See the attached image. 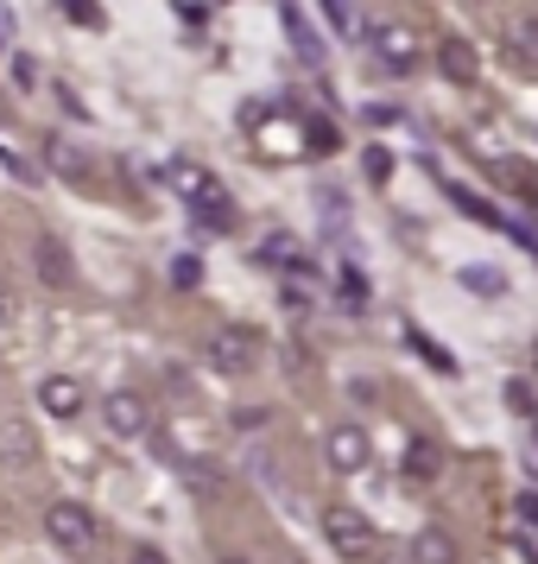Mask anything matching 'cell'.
<instances>
[{"instance_id":"9","label":"cell","mask_w":538,"mask_h":564,"mask_svg":"<svg viewBox=\"0 0 538 564\" xmlns=\"http://www.w3.org/2000/svg\"><path fill=\"white\" fill-rule=\"evenodd\" d=\"M374 52H381L386 70H411L418 64V39H411V26H381L374 32Z\"/></svg>"},{"instance_id":"24","label":"cell","mask_w":538,"mask_h":564,"mask_svg":"<svg viewBox=\"0 0 538 564\" xmlns=\"http://www.w3.org/2000/svg\"><path fill=\"white\" fill-rule=\"evenodd\" d=\"M323 13H330V20H336V26H342V32H349V7H342V0H323Z\"/></svg>"},{"instance_id":"14","label":"cell","mask_w":538,"mask_h":564,"mask_svg":"<svg viewBox=\"0 0 538 564\" xmlns=\"http://www.w3.org/2000/svg\"><path fill=\"white\" fill-rule=\"evenodd\" d=\"M39 273L52 285H70V254H64V241H52V235L39 241Z\"/></svg>"},{"instance_id":"21","label":"cell","mask_w":538,"mask_h":564,"mask_svg":"<svg viewBox=\"0 0 538 564\" xmlns=\"http://www.w3.org/2000/svg\"><path fill=\"white\" fill-rule=\"evenodd\" d=\"M342 140H336V128L330 121H310V153H336Z\"/></svg>"},{"instance_id":"4","label":"cell","mask_w":538,"mask_h":564,"mask_svg":"<svg viewBox=\"0 0 538 564\" xmlns=\"http://www.w3.org/2000/svg\"><path fill=\"white\" fill-rule=\"evenodd\" d=\"M323 533H330V545L342 552V558H355V564L381 545L374 520H367V513H355V508H330V513H323Z\"/></svg>"},{"instance_id":"11","label":"cell","mask_w":538,"mask_h":564,"mask_svg":"<svg viewBox=\"0 0 538 564\" xmlns=\"http://www.w3.org/2000/svg\"><path fill=\"white\" fill-rule=\"evenodd\" d=\"M437 70H443L450 83H475L482 64H475V52H469V39H443V45H437Z\"/></svg>"},{"instance_id":"10","label":"cell","mask_w":538,"mask_h":564,"mask_svg":"<svg viewBox=\"0 0 538 564\" xmlns=\"http://www.w3.org/2000/svg\"><path fill=\"white\" fill-rule=\"evenodd\" d=\"M45 165H52L57 178H70V184H89V178H96L89 153H83V147H70V140H45Z\"/></svg>"},{"instance_id":"7","label":"cell","mask_w":538,"mask_h":564,"mask_svg":"<svg viewBox=\"0 0 538 564\" xmlns=\"http://www.w3.org/2000/svg\"><path fill=\"white\" fill-rule=\"evenodd\" d=\"M323 457H330L336 476H355V469H367L374 444H367V432H361V425H336V432L323 437Z\"/></svg>"},{"instance_id":"6","label":"cell","mask_w":538,"mask_h":564,"mask_svg":"<svg viewBox=\"0 0 538 564\" xmlns=\"http://www.w3.org/2000/svg\"><path fill=\"white\" fill-rule=\"evenodd\" d=\"M501 52H507L519 70H532V77H538V13H532V7L507 13V26H501Z\"/></svg>"},{"instance_id":"25","label":"cell","mask_w":538,"mask_h":564,"mask_svg":"<svg viewBox=\"0 0 538 564\" xmlns=\"http://www.w3.org/2000/svg\"><path fill=\"white\" fill-rule=\"evenodd\" d=\"M133 564H172V558H165V552H153V545H146V552H133Z\"/></svg>"},{"instance_id":"15","label":"cell","mask_w":538,"mask_h":564,"mask_svg":"<svg viewBox=\"0 0 538 564\" xmlns=\"http://www.w3.org/2000/svg\"><path fill=\"white\" fill-rule=\"evenodd\" d=\"M0 451H7L13 463H32V432L20 425V419H7V425H0Z\"/></svg>"},{"instance_id":"27","label":"cell","mask_w":538,"mask_h":564,"mask_svg":"<svg viewBox=\"0 0 538 564\" xmlns=\"http://www.w3.org/2000/svg\"><path fill=\"white\" fill-rule=\"evenodd\" d=\"M0 324H13V299H0Z\"/></svg>"},{"instance_id":"22","label":"cell","mask_w":538,"mask_h":564,"mask_svg":"<svg viewBox=\"0 0 538 564\" xmlns=\"http://www.w3.org/2000/svg\"><path fill=\"white\" fill-rule=\"evenodd\" d=\"M386 172H393V159H386V153H381V147H374V153H367V178L381 184V178H386Z\"/></svg>"},{"instance_id":"28","label":"cell","mask_w":538,"mask_h":564,"mask_svg":"<svg viewBox=\"0 0 538 564\" xmlns=\"http://www.w3.org/2000/svg\"><path fill=\"white\" fill-rule=\"evenodd\" d=\"M222 564H248V558H222Z\"/></svg>"},{"instance_id":"16","label":"cell","mask_w":538,"mask_h":564,"mask_svg":"<svg viewBox=\"0 0 538 564\" xmlns=\"http://www.w3.org/2000/svg\"><path fill=\"white\" fill-rule=\"evenodd\" d=\"M367 299H374V292H367V280L349 267V273H342V305H349V311H367Z\"/></svg>"},{"instance_id":"17","label":"cell","mask_w":538,"mask_h":564,"mask_svg":"<svg viewBox=\"0 0 538 564\" xmlns=\"http://www.w3.org/2000/svg\"><path fill=\"white\" fill-rule=\"evenodd\" d=\"M260 260H273V267H298V248H292V235H273V241L260 248Z\"/></svg>"},{"instance_id":"3","label":"cell","mask_w":538,"mask_h":564,"mask_svg":"<svg viewBox=\"0 0 538 564\" xmlns=\"http://www.w3.org/2000/svg\"><path fill=\"white\" fill-rule=\"evenodd\" d=\"M204 356H209L216 375H254V368H260V336L241 330V324H229V330H216L204 343Z\"/></svg>"},{"instance_id":"5","label":"cell","mask_w":538,"mask_h":564,"mask_svg":"<svg viewBox=\"0 0 538 564\" xmlns=\"http://www.w3.org/2000/svg\"><path fill=\"white\" fill-rule=\"evenodd\" d=\"M102 425H108L114 437H140L146 425H153L146 393H133V387H121V393H102Z\"/></svg>"},{"instance_id":"19","label":"cell","mask_w":538,"mask_h":564,"mask_svg":"<svg viewBox=\"0 0 538 564\" xmlns=\"http://www.w3.org/2000/svg\"><path fill=\"white\" fill-rule=\"evenodd\" d=\"M361 564H411V545H386V539H381V545H374Z\"/></svg>"},{"instance_id":"13","label":"cell","mask_w":538,"mask_h":564,"mask_svg":"<svg viewBox=\"0 0 538 564\" xmlns=\"http://www.w3.org/2000/svg\"><path fill=\"white\" fill-rule=\"evenodd\" d=\"M411 564H457V539L443 533V527H425V533L411 539Z\"/></svg>"},{"instance_id":"26","label":"cell","mask_w":538,"mask_h":564,"mask_svg":"<svg viewBox=\"0 0 538 564\" xmlns=\"http://www.w3.org/2000/svg\"><path fill=\"white\" fill-rule=\"evenodd\" d=\"M64 7H70V13H83V20H89V0H64Z\"/></svg>"},{"instance_id":"20","label":"cell","mask_w":538,"mask_h":564,"mask_svg":"<svg viewBox=\"0 0 538 564\" xmlns=\"http://www.w3.org/2000/svg\"><path fill=\"white\" fill-rule=\"evenodd\" d=\"M507 406H513V412H526V419H532V412H538L532 387H526V381H507Z\"/></svg>"},{"instance_id":"12","label":"cell","mask_w":538,"mask_h":564,"mask_svg":"<svg viewBox=\"0 0 538 564\" xmlns=\"http://www.w3.org/2000/svg\"><path fill=\"white\" fill-rule=\"evenodd\" d=\"M399 469H406L411 482H431L437 469H443V444H437V437H411V444H406V463H399Z\"/></svg>"},{"instance_id":"1","label":"cell","mask_w":538,"mask_h":564,"mask_svg":"<svg viewBox=\"0 0 538 564\" xmlns=\"http://www.w3.org/2000/svg\"><path fill=\"white\" fill-rule=\"evenodd\" d=\"M172 184L184 191V204L197 209L209 229H229V223H234V204L222 197V184L209 178V172H197V165H172Z\"/></svg>"},{"instance_id":"23","label":"cell","mask_w":538,"mask_h":564,"mask_svg":"<svg viewBox=\"0 0 538 564\" xmlns=\"http://www.w3.org/2000/svg\"><path fill=\"white\" fill-rule=\"evenodd\" d=\"M197 273H204L197 260H178V267H172V280H178V285H197Z\"/></svg>"},{"instance_id":"8","label":"cell","mask_w":538,"mask_h":564,"mask_svg":"<svg viewBox=\"0 0 538 564\" xmlns=\"http://www.w3.org/2000/svg\"><path fill=\"white\" fill-rule=\"evenodd\" d=\"M39 406L52 412V419H77L83 412V387L70 381V375H45V381H39Z\"/></svg>"},{"instance_id":"2","label":"cell","mask_w":538,"mask_h":564,"mask_svg":"<svg viewBox=\"0 0 538 564\" xmlns=\"http://www.w3.org/2000/svg\"><path fill=\"white\" fill-rule=\"evenodd\" d=\"M45 533H52V545H64L70 558H83V552H96L102 527H96V513L83 508V501H52V513H45Z\"/></svg>"},{"instance_id":"18","label":"cell","mask_w":538,"mask_h":564,"mask_svg":"<svg viewBox=\"0 0 538 564\" xmlns=\"http://www.w3.org/2000/svg\"><path fill=\"white\" fill-rule=\"evenodd\" d=\"M462 285H475V292H482V299H494V292H501V273H494V267H469V273H462Z\"/></svg>"}]
</instances>
